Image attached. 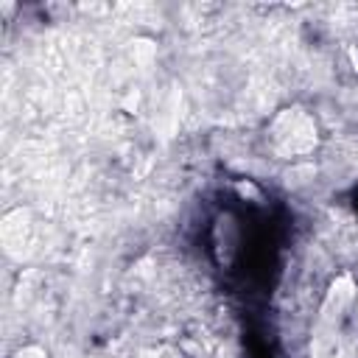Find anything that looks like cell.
I'll return each mask as SVG.
<instances>
[{
  "label": "cell",
  "mask_w": 358,
  "mask_h": 358,
  "mask_svg": "<svg viewBox=\"0 0 358 358\" xmlns=\"http://www.w3.org/2000/svg\"><path fill=\"white\" fill-rule=\"evenodd\" d=\"M17 358H48V355H45L39 347H25V350L17 352Z\"/></svg>",
  "instance_id": "obj_2"
},
{
  "label": "cell",
  "mask_w": 358,
  "mask_h": 358,
  "mask_svg": "<svg viewBox=\"0 0 358 358\" xmlns=\"http://www.w3.org/2000/svg\"><path fill=\"white\" fill-rule=\"evenodd\" d=\"M316 140V129L310 123V117L299 109L294 112H285L277 123H274V143L280 151L285 154H299V151H308Z\"/></svg>",
  "instance_id": "obj_1"
}]
</instances>
